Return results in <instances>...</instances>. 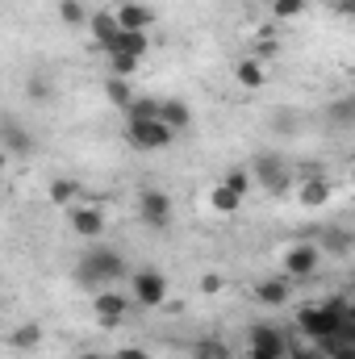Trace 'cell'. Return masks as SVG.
I'll use <instances>...</instances> for the list:
<instances>
[{"label": "cell", "mask_w": 355, "mask_h": 359, "mask_svg": "<svg viewBox=\"0 0 355 359\" xmlns=\"http://www.w3.org/2000/svg\"><path fill=\"white\" fill-rule=\"evenodd\" d=\"M318 347L326 351V359H355V343H343V339H322Z\"/></svg>", "instance_id": "4dcf8cb0"}, {"label": "cell", "mask_w": 355, "mask_h": 359, "mask_svg": "<svg viewBox=\"0 0 355 359\" xmlns=\"http://www.w3.org/2000/svg\"><path fill=\"white\" fill-rule=\"evenodd\" d=\"M288 359H326V351H322V347H293Z\"/></svg>", "instance_id": "836d02e7"}, {"label": "cell", "mask_w": 355, "mask_h": 359, "mask_svg": "<svg viewBox=\"0 0 355 359\" xmlns=\"http://www.w3.org/2000/svg\"><path fill=\"white\" fill-rule=\"evenodd\" d=\"M147 50H151V34H147V29H121L117 42L105 46V55H138V59H142Z\"/></svg>", "instance_id": "9a60e30c"}, {"label": "cell", "mask_w": 355, "mask_h": 359, "mask_svg": "<svg viewBox=\"0 0 355 359\" xmlns=\"http://www.w3.org/2000/svg\"><path fill=\"white\" fill-rule=\"evenodd\" d=\"M297 322H301V330H305L314 343H322V339H335V334H339V326L347 322V301L305 305V309L297 313Z\"/></svg>", "instance_id": "7a4b0ae2"}, {"label": "cell", "mask_w": 355, "mask_h": 359, "mask_svg": "<svg viewBox=\"0 0 355 359\" xmlns=\"http://www.w3.org/2000/svg\"><path fill=\"white\" fill-rule=\"evenodd\" d=\"M222 288H226V280H222L217 271H205V276H201V292H222Z\"/></svg>", "instance_id": "d6a6232c"}, {"label": "cell", "mask_w": 355, "mask_h": 359, "mask_svg": "<svg viewBox=\"0 0 355 359\" xmlns=\"http://www.w3.org/2000/svg\"><path fill=\"white\" fill-rule=\"evenodd\" d=\"M92 34H96V46L105 50V46H113L117 42V34H121V21H117V13L113 8H105V13H92Z\"/></svg>", "instance_id": "2e32d148"}, {"label": "cell", "mask_w": 355, "mask_h": 359, "mask_svg": "<svg viewBox=\"0 0 355 359\" xmlns=\"http://www.w3.org/2000/svg\"><path fill=\"white\" fill-rule=\"evenodd\" d=\"M318 264H322V247H314V243H297L284 251V276L288 280H309L318 271Z\"/></svg>", "instance_id": "ba28073f"}, {"label": "cell", "mask_w": 355, "mask_h": 359, "mask_svg": "<svg viewBox=\"0 0 355 359\" xmlns=\"http://www.w3.org/2000/svg\"><path fill=\"white\" fill-rule=\"evenodd\" d=\"M355 247V230L347 226H326L322 230V251H330V255H351Z\"/></svg>", "instance_id": "e0dca14e"}, {"label": "cell", "mask_w": 355, "mask_h": 359, "mask_svg": "<svg viewBox=\"0 0 355 359\" xmlns=\"http://www.w3.org/2000/svg\"><path fill=\"white\" fill-rule=\"evenodd\" d=\"M67 226L84 243H100L105 238V213H100V205H72L67 209Z\"/></svg>", "instance_id": "8992f818"}, {"label": "cell", "mask_w": 355, "mask_h": 359, "mask_svg": "<svg viewBox=\"0 0 355 359\" xmlns=\"http://www.w3.org/2000/svg\"><path fill=\"white\" fill-rule=\"evenodd\" d=\"M109 67H113L117 80H126V76H138L142 59H138V55H109Z\"/></svg>", "instance_id": "4316f807"}, {"label": "cell", "mask_w": 355, "mask_h": 359, "mask_svg": "<svg viewBox=\"0 0 355 359\" xmlns=\"http://www.w3.org/2000/svg\"><path fill=\"white\" fill-rule=\"evenodd\" d=\"M4 151H8V159H29L34 151H38V142H34V134L29 130H21L13 117H4Z\"/></svg>", "instance_id": "7c38bea8"}, {"label": "cell", "mask_w": 355, "mask_h": 359, "mask_svg": "<svg viewBox=\"0 0 355 359\" xmlns=\"http://www.w3.org/2000/svg\"><path fill=\"white\" fill-rule=\"evenodd\" d=\"M234 80H239L247 92H260L267 84V67L260 63V59H243V63L234 67Z\"/></svg>", "instance_id": "d6986e66"}, {"label": "cell", "mask_w": 355, "mask_h": 359, "mask_svg": "<svg viewBox=\"0 0 355 359\" xmlns=\"http://www.w3.org/2000/svg\"><path fill=\"white\" fill-rule=\"evenodd\" d=\"M159 109H163V100H155V96H138V100L126 109V121H159Z\"/></svg>", "instance_id": "7402d4cb"}, {"label": "cell", "mask_w": 355, "mask_h": 359, "mask_svg": "<svg viewBox=\"0 0 355 359\" xmlns=\"http://www.w3.org/2000/svg\"><path fill=\"white\" fill-rule=\"evenodd\" d=\"M92 309H96V322H100L105 330H113V326L126 322V313H130V297H121V292H113V288H96Z\"/></svg>", "instance_id": "52a82bcc"}, {"label": "cell", "mask_w": 355, "mask_h": 359, "mask_svg": "<svg viewBox=\"0 0 355 359\" xmlns=\"http://www.w3.org/2000/svg\"><path fill=\"white\" fill-rule=\"evenodd\" d=\"M255 301H260V305H267V309H280V305H288V301H293V280H288V276L260 280V284H255Z\"/></svg>", "instance_id": "4fadbf2b"}, {"label": "cell", "mask_w": 355, "mask_h": 359, "mask_svg": "<svg viewBox=\"0 0 355 359\" xmlns=\"http://www.w3.org/2000/svg\"><path fill=\"white\" fill-rule=\"evenodd\" d=\"M76 359H100V355H96V351H80Z\"/></svg>", "instance_id": "74e56055"}, {"label": "cell", "mask_w": 355, "mask_h": 359, "mask_svg": "<svg viewBox=\"0 0 355 359\" xmlns=\"http://www.w3.org/2000/svg\"><path fill=\"white\" fill-rule=\"evenodd\" d=\"M335 8H339L343 17H355V0H335Z\"/></svg>", "instance_id": "d590c367"}, {"label": "cell", "mask_w": 355, "mask_h": 359, "mask_svg": "<svg viewBox=\"0 0 355 359\" xmlns=\"http://www.w3.org/2000/svg\"><path fill=\"white\" fill-rule=\"evenodd\" d=\"M247 359H284V355H272V351H251Z\"/></svg>", "instance_id": "8d00e7d4"}, {"label": "cell", "mask_w": 355, "mask_h": 359, "mask_svg": "<svg viewBox=\"0 0 355 359\" xmlns=\"http://www.w3.org/2000/svg\"><path fill=\"white\" fill-rule=\"evenodd\" d=\"M247 343H251V351H272V355H284L293 351V343L276 330V326H267V322H255L251 330H247Z\"/></svg>", "instance_id": "30bf717a"}, {"label": "cell", "mask_w": 355, "mask_h": 359, "mask_svg": "<svg viewBox=\"0 0 355 359\" xmlns=\"http://www.w3.org/2000/svg\"><path fill=\"white\" fill-rule=\"evenodd\" d=\"M351 176H355V168H351Z\"/></svg>", "instance_id": "f35d334b"}, {"label": "cell", "mask_w": 355, "mask_h": 359, "mask_svg": "<svg viewBox=\"0 0 355 359\" xmlns=\"http://www.w3.org/2000/svg\"><path fill=\"white\" fill-rule=\"evenodd\" d=\"M8 347L21 351V355H25V351H38V347H42V326H38V322H21V326L8 334Z\"/></svg>", "instance_id": "ac0fdd59"}, {"label": "cell", "mask_w": 355, "mask_h": 359, "mask_svg": "<svg viewBox=\"0 0 355 359\" xmlns=\"http://www.w3.org/2000/svg\"><path fill=\"white\" fill-rule=\"evenodd\" d=\"M25 96H29V100H46V96H51V88H46V80H42V76H34V80L25 84Z\"/></svg>", "instance_id": "1f68e13d"}, {"label": "cell", "mask_w": 355, "mask_h": 359, "mask_svg": "<svg viewBox=\"0 0 355 359\" xmlns=\"http://www.w3.org/2000/svg\"><path fill=\"white\" fill-rule=\"evenodd\" d=\"M239 205H243V196H239L234 188H226L222 180L209 188V209H213V213H239Z\"/></svg>", "instance_id": "44dd1931"}, {"label": "cell", "mask_w": 355, "mask_h": 359, "mask_svg": "<svg viewBox=\"0 0 355 359\" xmlns=\"http://www.w3.org/2000/svg\"><path fill=\"white\" fill-rule=\"evenodd\" d=\"M117 359H151V355H147L142 347H121V351H117Z\"/></svg>", "instance_id": "e575fe53"}, {"label": "cell", "mask_w": 355, "mask_h": 359, "mask_svg": "<svg viewBox=\"0 0 355 359\" xmlns=\"http://www.w3.org/2000/svg\"><path fill=\"white\" fill-rule=\"evenodd\" d=\"M126 142L134 151H168L176 142V130L168 121H126Z\"/></svg>", "instance_id": "3957f363"}, {"label": "cell", "mask_w": 355, "mask_h": 359, "mask_svg": "<svg viewBox=\"0 0 355 359\" xmlns=\"http://www.w3.org/2000/svg\"><path fill=\"white\" fill-rule=\"evenodd\" d=\"M138 217H142V226H151V230H168V226H172V196H168L163 188H142V196H138Z\"/></svg>", "instance_id": "5b68a950"}, {"label": "cell", "mask_w": 355, "mask_h": 359, "mask_svg": "<svg viewBox=\"0 0 355 359\" xmlns=\"http://www.w3.org/2000/svg\"><path fill=\"white\" fill-rule=\"evenodd\" d=\"M297 201H301V209H322V205H330V201H335V180L330 176H301Z\"/></svg>", "instance_id": "9c48e42d"}, {"label": "cell", "mask_w": 355, "mask_h": 359, "mask_svg": "<svg viewBox=\"0 0 355 359\" xmlns=\"http://www.w3.org/2000/svg\"><path fill=\"white\" fill-rule=\"evenodd\" d=\"M59 17H63V25H84V21H92V13L80 0H63L59 4Z\"/></svg>", "instance_id": "83f0119b"}, {"label": "cell", "mask_w": 355, "mask_h": 359, "mask_svg": "<svg viewBox=\"0 0 355 359\" xmlns=\"http://www.w3.org/2000/svg\"><path fill=\"white\" fill-rule=\"evenodd\" d=\"M126 255L117 251V247H88L84 251V259L76 264V284H84V288H100V284H113V280H126Z\"/></svg>", "instance_id": "6da1fadb"}, {"label": "cell", "mask_w": 355, "mask_h": 359, "mask_svg": "<svg viewBox=\"0 0 355 359\" xmlns=\"http://www.w3.org/2000/svg\"><path fill=\"white\" fill-rule=\"evenodd\" d=\"M251 172H255V180H260L264 188H272V192H284V188H288V180H293L280 155H260Z\"/></svg>", "instance_id": "8fae6325"}, {"label": "cell", "mask_w": 355, "mask_h": 359, "mask_svg": "<svg viewBox=\"0 0 355 359\" xmlns=\"http://www.w3.org/2000/svg\"><path fill=\"white\" fill-rule=\"evenodd\" d=\"M222 184H226V188H234L239 196H247V188L255 184V172H251V168H230V172L222 176Z\"/></svg>", "instance_id": "484cf974"}, {"label": "cell", "mask_w": 355, "mask_h": 359, "mask_svg": "<svg viewBox=\"0 0 355 359\" xmlns=\"http://www.w3.org/2000/svg\"><path fill=\"white\" fill-rule=\"evenodd\" d=\"M159 121H168V126L180 134V130H188V126H192V109H188L184 100H176V96H168V100H163V109H159Z\"/></svg>", "instance_id": "ffe728a7"}, {"label": "cell", "mask_w": 355, "mask_h": 359, "mask_svg": "<svg viewBox=\"0 0 355 359\" xmlns=\"http://www.w3.org/2000/svg\"><path fill=\"white\" fill-rule=\"evenodd\" d=\"M330 121H335V126H355V96L330 104Z\"/></svg>", "instance_id": "f546056e"}, {"label": "cell", "mask_w": 355, "mask_h": 359, "mask_svg": "<svg viewBox=\"0 0 355 359\" xmlns=\"http://www.w3.org/2000/svg\"><path fill=\"white\" fill-rule=\"evenodd\" d=\"M130 288H134V301H138L142 309H159V305L168 301V276L155 271V268H138L134 280H130Z\"/></svg>", "instance_id": "277c9868"}, {"label": "cell", "mask_w": 355, "mask_h": 359, "mask_svg": "<svg viewBox=\"0 0 355 359\" xmlns=\"http://www.w3.org/2000/svg\"><path fill=\"white\" fill-rule=\"evenodd\" d=\"M76 196H80V184H76V180H51V201H55V205H63V209H72V205H76Z\"/></svg>", "instance_id": "cb8c5ba5"}, {"label": "cell", "mask_w": 355, "mask_h": 359, "mask_svg": "<svg viewBox=\"0 0 355 359\" xmlns=\"http://www.w3.org/2000/svg\"><path fill=\"white\" fill-rule=\"evenodd\" d=\"M305 8H309V0H272V17H280V21H293Z\"/></svg>", "instance_id": "f1b7e54d"}, {"label": "cell", "mask_w": 355, "mask_h": 359, "mask_svg": "<svg viewBox=\"0 0 355 359\" xmlns=\"http://www.w3.org/2000/svg\"><path fill=\"white\" fill-rule=\"evenodd\" d=\"M192 359H230V347L209 334V339H196L192 343Z\"/></svg>", "instance_id": "d4e9b609"}, {"label": "cell", "mask_w": 355, "mask_h": 359, "mask_svg": "<svg viewBox=\"0 0 355 359\" xmlns=\"http://www.w3.org/2000/svg\"><path fill=\"white\" fill-rule=\"evenodd\" d=\"M113 13H117L121 29H151V25H155V8H147V4H134V0H121Z\"/></svg>", "instance_id": "5bb4252c"}, {"label": "cell", "mask_w": 355, "mask_h": 359, "mask_svg": "<svg viewBox=\"0 0 355 359\" xmlns=\"http://www.w3.org/2000/svg\"><path fill=\"white\" fill-rule=\"evenodd\" d=\"M105 96H109V104H117L121 113L138 100V96H134V88H130L126 80H117V76H113V80H105Z\"/></svg>", "instance_id": "603a6c76"}]
</instances>
